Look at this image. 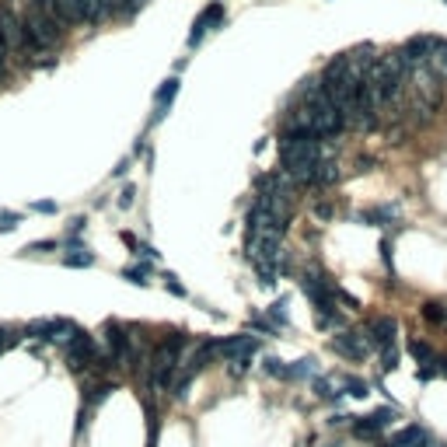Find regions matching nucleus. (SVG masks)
Masks as SVG:
<instances>
[{
    "label": "nucleus",
    "instance_id": "nucleus-1",
    "mask_svg": "<svg viewBox=\"0 0 447 447\" xmlns=\"http://www.w3.org/2000/svg\"><path fill=\"white\" fill-rule=\"evenodd\" d=\"M405 77H409V67L402 63L398 53H391V56H377L374 67H370L367 77H363V91L370 94V101H374L377 108H384V105H391V101L402 98Z\"/></svg>",
    "mask_w": 447,
    "mask_h": 447
},
{
    "label": "nucleus",
    "instance_id": "nucleus-2",
    "mask_svg": "<svg viewBox=\"0 0 447 447\" xmlns=\"http://www.w3.org/2000/svg\"><path fill=\"white\" fill-rule=\"evenodd\" d=\"M21 21H25V32H28V53H46V49L60 46L63 25L56 18H49V14H42V11L32 7Z\"/></svg>",
    "mask_w": 447,
    "mask_h": 447
},
{
    "label": "nucleus",
    "instance_id": "nucleus-3",
    "mask_svg": "<svg viewBox=\"0 0 447 447\" xmlns=\"http://www.w3.org/2000/svg\"><path fill=\"white\" fill-rule=\"evenodd\" d=\"M259 353V339L256 336H227V339H213V357L231 363V374H245L252 357Z\"/></svg>",
    "mask_w": 447,
    "mask_h": 447
},
{
    "label": "nucleus",
    "instance_id": "nucleus-4",
    "mask_svg": "<svg viewBox=\"0 0 447 447\" xmlns=\"http://www.w3.org/2000/svg\"><path fill=\"white\" fill-rule=\"evenodd\" d=\"M77 332L81 329L70 318H35V322L25 325V336L28 339H46V343H60V346H67Z\"/></svg>",
    "mask_w": 447,
    "mask_h": 447
},
{
    "label": "nucleus",
    "instance_id": "nucleus-5",
    "mask_svg": "<svg viewBox=\"0 0 447 447\" xmlns=\"http://www.w3.org/2000/svg\"><path fill=\"white\" fill-rule=\"evenodd\" d=\"M437 49H441V39H434V35H413V39L398 49V56H402V63H405L409 70H416V67L434 63Z\"/></svg>",
    "mask_w": 447,
    "mask_h": 447
},
{
    "label": "nucleus",
    "instance_id": "nucleus-6",
    "mask_svg": "<svg viewBox=\"0 0 447 447\" xmlns=\"http://www.w3.org/2000/svg\"><path fill=\"white\" fill-rule=\"evenodd\" d=\"M329 350L336 357L350 360V363H360V360L370 353V343L363 339V332H350V329H339L332 339H329Z\"/></svg>",
    "mask_w": 447,
    "mask_h": 447
},
{
    "label": "nucleus",
    "instance_id": "nucleus-7",
    "mask_svg": "<svg viewBox=\"0 0 447 447\" xmlns=\"http://www.w3.org/2000/svg\"><path fill=\"white\" fill-rule=\"evenodd\" d=\"M224 4L220 0H213V4H206L203 11H199V18L192 21V32H189V49H196L210 32H217V28H224Z\"/></svg>",
    "mask_w": 447,
    "mask_h": 447
},
{
    "label": "nucleus",
    "instance_id": "nucleus-8",
    "mask_svg": "<svg viewBox=\"0 0 447 447\" xmlns=\"http://www.w3.org/2000/svg\"><path fill=\"white\" fill-rule=\"evenodd\" d=\"M391 420H398V409H395V405L374 409L370 416H363V420H353V434H357V437H363V441H374L381 430H388V427H391Z\"/></svg>",
    "mask_w": 447,
    "mask_h": 447
},
{
    "label": "nucleus",
    "instance_id": "nucleus-9",
    "mask_svg": "<svg viewBox=\"0 0 447 447\" xmlns=\"http://www.w3.org/2000/svg\"><path fill=\"white\" fill-rule=\"evenodd\" d=\"M395 332H398V322H395L391 315H377V318L367 322L363 339L370 343V350H388V346L395 343Z\"/></svg>",
    "mask_w": 447,
    "mask_h": 447
},
{
    "label": "nucleus",
    "instance_id": "nucleus-10",
    "mask_svg": "<svg viewBox=\"0 0 447 447\" xmlns=\"http://www.w3.org/2000/svg\"><path fill=\"white\" fill-rule=\"evenodd\" d=\"M384 447H437V444L430 441L427 427L413 423V427H402V430H395V434L388 437V444H384Z\"/></svg>",
    "mask_w": 447,
    "mask_h": 447
},
{
    "label": "nucleus",
    "instance_id": "nucleus-11",
    "mask_svg": "<svg viewBox=\"0 0 447 447\" xmlns=\"http://www.w3.org/2000/svg\"><path fill=\"white\" fill-rule=\"evenodd\" d=\"M175 94H179V77H168V81L158 88V94H154V122H161V119H165V112L172 108Z\"/></svg>",
    "mask_w": 447,
    "mask_h": 447
},
{
    "label": "nucleus",
    "instance_id": "nucleus-12",
    "mask_svg": "<svg viewBox=\"0 0 447 447\" xmlns=\"http://www.w3.org/2000/svg\"><path fill=\"white\" fill-rule=\"evenodd\" d=\"M112 391H115V384H112V381H94V384H88V388H84V402H81V405L94 413V409H98V405H101V402H105Z\"/></svg>",
    "mask_w": 447,
    "mask_h": 447
},
{
    "label": "nucleus",
    "instance_id": "nucleus-13",
    "mask_svg": "<svg viewBox=\"0 0 447 447\" xmlns=\"http://www.w3.org/2000/svg\"><path fill=\"white\" fill-rule=\"evenodd\" d=\"M360 220H363V224H374V227H384V224L395 220V206H388V203H384V206H370V210L360 213Z\"/></svg>",
    "mask_w": 447,
    "mask_h": 447
},
{
    "label": "nucleus",
    "instance_id": "nucleus-14",
    "mask_svg": "<svg viewBox=\"0 0 447 447\" xmlns=\"http://www.w3.org/2000/svg\"><path fill=\"white\" fill-rule=\"evenodd\" d=\"M318 377V360L315 357H304L297 363H290V381H315Z\"/></svg>",
    "mask_w": 447,
    "mask_h": 447
},
{
    "label": "nucleus",
    "instance_id": "nucleus-15",
    "mask_svg": "<svg viewBox=\"0 0 447 447\" xmlns=\"http://www.w3.org/2000/svg\"><path fill=\"white\" fill-rule=\"evenodd\" d=\"M63 266H70V269H88V266H94V256H91L88 248L74 245V248L63 256Z\"/></svg>",
    "mask_w": 447,
    "mask_h": 447
},
{
    "label": "nucleus",
    "instance_id": "nucleus-16",
    "mask_svg": "<svg viewBox=\"0 0 447 447\" xmlns=\"http://www.w3.org/2000/svg\"><path fill=\"white\" fill-rule=\"evenodd\" d=\"M423 318H427L430 325H447V304L427 301V304H423Z\"/></svg>",
    "mask_w": 447,
    "mask_h": 447
},
{
    "label": "nucleus",
    "instance_id": "nucleus-17",
    "mask_svg": "<svg viewBox=\"0 0 447 447\" xmlns=\"http://www.w3.org/2000/svg\"><path fill=\"white\" fill-rule=\"evenodd\" d=\"M263 370H266L269 377H283V381H290V363H283L279 357H266L263 360Z\"/></svg>",
    "mask_w": 447,
    "mask_h": 447
},
{
    "label": "nucleus",
    "instance_id": "nucleus-18",
    "mask_svg": "<svg viewBox=\"0 0 447 447\" xmlns=\"http://www.w3.org/2000/svg\"><path fill=\"white\" fill-rule=\"evenodd\" d=\"M315 395H318V398H325V402H336V398H339L343 391H339V388H336L332 381H325V377L318 374V377H315Z\"/></svg>",
    "mask_w": 447,
    "mask_h": 447
},
{
    "label": "nucleus",
    "instance_id": "nucleus-19",
    "mask_svg": "<svg viewBox=\"0 0 447 447\" xmlns=\"http://www.w3.org/2000/svg\"><path fill=\"white\" fill-rule=\"evenodd\" d=\"M266 318L272 322V325H276V329H283V325H287V297H279L276 304H269Z\"/></svg>",
    "mask_w": 447,
    "mask_h": 447
},
{
    "label": "nucleus",
    "instance_id": "nucleus-20",
    "mask_svg": "<svg viewBox=\"0 0 447 447\" xmlns=\"http://www.w3.org/2000/svg\"><path fill=\"white\" fill-rule=\"evenodd\" d=\"M105 4H108V11H119V14H126V18H130V14H137L147 0H105Z\"/></svg>",
    "mask_w": 447,
    "mask_h": 447
},
{
    "label": "nucleus",
    "instance_id": "nucleus-21",
    "mask_svg": "<svg viewBox=\"0 0 447 447\" xmlns=\"http://www.w3.org/2000/svg\"><path fill=\"white\" fill-rule=\"evenodd\" d=\"M122 276H126L130 283H137V287H147V276H151V266H126V269H122Z\"/></svg>",
    "mask_w": 447,
    "mask_h": 447
},
{
    "label": "nucleus",
    "instance_id": "nucleus-22",
    "mask_svg": "<svg viewBox=\"0 0 447 447\" xmlns=\"http://www.w3.org/2000/svg\"><path fill=\"white\" fill-rule=\"evenodd\" d=\"M343 384H346V395H353V398H367V395H370L367 381H360V377H346Z\"/></svg>",
    "mask_w": 447,
    "mask_h": 447
},
{
    "label": "nucleus",
    "instance_id": "nucleus-23",
    "mask_svg": "<svg viewBox=\"0 0 447 447\" xmlns=\"http://www.w3.org/2000/svg\"><path fill=\"white\" fill-rule=\"evenodd\" d=\"M18 224H21V213L0 210V234H4V231H11V227H18Z\"/></svg>",
    "mask_w": 447,
    "mask_h": 447
},
{
    "label": "nucleus",
    "instance_id": "nucleus-24",
    "mask_svg": "<svg viewBox=\"0 0 447 447\" xmlns=\"http://www.w3.org/2000/svg\"><path fill=\"white\" fill-rule=\"evenodd\" d=\"M395 367H398V353H395V346L381 350V370H395Z\"/></svg>",
    "mask_w": 447,
    "mask_h": 447
},
{
    "label": "nucleus",
    "instance_id": "nucleus-25",
    "mask_svg": "<svg viewBox=\"0 0 447 447\" xmlns=\"http://www.w3.org/2000/svg\"><path fill=\"white\" fill-rule=\"evenodd\" d=\"M84 224H88L84 217H74V220H70V227H67V241H77V238H81V231H84Z\"/></svg>",
    "mask_w": 447,
    "mask_h": 447
},
{
    "label": "nucleus",
    "instance_id": "nucleus-26",
    "mask_svg": "<svg viewBox=\"0 0 447 447\" xmlns=\"http://www.w3.org/2000/svg\"><path fill=\"white\" fill-rule=\"evenodd\" d=\"M60 241H32L28 248H25V256H39V252H53Z\"/></svg>",
    "mask_w": 447,
    "mask_h": 447
},
{
    "label": "nucleus",
    "instance_id": "nucleus-27",
    "mask_svg": "<svg viewBox=\"0 0 447 447\" xmlns=\"http://www.w3.org/2000/svg\"><path fill=\"white\" fill-rule=\"evenodd\" d=\"M165 287L175 294V297H185V287L179 283V276H172V272H165Z\"/></svg>",
    "mask_w": 447,
    "mask_h": 447
},
{
    "label": "nucleus",
    "instance_id": "nucleus-28",
    "mask_svg": "<svg viewBox=\"0 0 447 447\" xmlns=\"http://www.w3.org/2000/svg\"><path fill=\"white\" fill-rule=\"evenodd\" d=\"M32 210H35V213H56L60 206H56L53 199H39V203H32Z\"/></svg>",
    "mask_w": 447,
    "mask_h": 447
},
{
    "label": "nucleus",
    "instance_id": "nucleus-29",
    "mask_svg": "<svg viewBox=\"0 0 447 447\" xmlns=\"http://www.w3.org/2000/svg\"><path fill=\"white\" fill-rule=\"evenodd\" d=\"M434 63L441 67V74H447V39H441V49H437V56H434Z\"/></svg>",
    "mask_w": 447,
    "mask_h": 447
},
{
    "label": "nucleus",
    "instance_id": "nucleus-30",
    "mask_svg": "<svg viewBox=\"0 0 447 447\" xmlns=\"http://www.w3.org/2000/svg\"><path fill=\"white\" fill-rule=\"evenodd\" d=\"M381 259H384V266L391 269V276H395V263H391V241H381Z\"/></svg>",
    "mask_w": 447,
    "mask_h": 447
},
{
    "label": "nucleus",
    "instance_id": "nucleus-31",
    "mask_svg": "<svg viewBox=\"0 0 447 447\" xmlns=\"http://www.w3.org/2000/svg\"><path fill=\"white\" fill-rule=\"evenodd\" d=\"M130 203H133V189L126 185V189H122V196H119V206H130Z\"/></svg>",
    "mask_w": 447,
    "mask_h": 447
},
{
    "label": "nucleus",
    "instance_id": "nucleus-32",
    "mask_svg": "<svg viewBox=\"0 0 447 447\" xmlns=\"http://www.w3.org/2000/svg\"><path fill=\"white\" fill-rule=\"evenodd\" d=\"M441 374L447 377V357H441Z\"/></svg>",
    "mask_w": 447,
    "mask_h": 447
}]
</instances>
